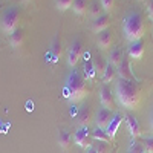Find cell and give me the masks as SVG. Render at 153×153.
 <instances>
[{
    "label": "cell",
    "mask_w": 153,
    "mask_h": 153,
    "mask_svg": "<svg viewBox=\"0 0 153 153\" xmlns=\"http://www.w3.org/2000/svg\"><path fill=\"white\" fill-rule=\"evenodd\" d=\"M115 95H117V101L129 110H135L139 106L141 101V92L135 80H123L118 78L115 83Z\"/></svg>",
    "instance_id": "1"
},
{
    "label": "cell",
    "mask_w": 153,
    "mask_h": 153,
    "mask_svg": "<svg viewBox=\"0 0 153 153\" xmlns=\"http://www.w3.org/2000/svg\"><path fill=\"white\" fill-rule=\"evenodd\" d=\"M63 92H65V97L71 101V103H80V101H83L89 94H91V89L87 86V80L78 71L74 69L66 76L65 91Z\"/></svg>",
    "instance_id": "2"
},
{
    "label": "cell",
    "mask_w": 153,
    "mask_h": 153,
    "mask_svg": "<svg viewBox=\"0 0 153 153\" xmlns=\"http://www.w3.org/2000/svg\"><path fill=\"white\" fill-rule=\"evenodd\" d=\"M123 32L129 43L141 40L146 32V25H144L141 12H138V11L127 12L123 20Z\"/></svg>",
    "instance_id": "3"
},
{
    "label": "cell",
    "mask_w": 153,
    "mask_h": 153,
    "mask_svg": "<svg viewBox=\"0 0 153 153\" xmlns=\"http://www.w3.org/2000/svg\"><path fill=\"white\" fill-rule=\"evenodd\" d=\"M20 19H22V14H20L19 8L16 6L8 8L2 14V17H0V29H2V32L6 35L14 34L19 29Z\"/></svg>",
    "instance_id": "4"
},
{
    "label": "cell",
    "mask_w": 153,
    "mask_h": 153,
    "mask_svg": "<svg viewBox=\"0 0 153 153\" xmlns=\"http://www.w3.org/2000/svg\"><path fill=\"white\" fill-rule=\"evenodd\" d=\"M83 52H84L83 42L80 40V38H75V40L71 43L69 49H68V65H69V68H75L76 65H78Z\"/></svg>",
    "instance_id": "5"
},
{
    "label": "cell",
    "mask_w": 153,
    "mask_h": 153,
    "mask_svg": "<svg viewBox=\"0 0 153 153\" xmlns=\"http://www.w3.org/2000/svg\"><path fill=\"white\" fill-rule=\"evenodd\" d=\"M74 141L75 144L84 149V150H89L92 147V136H91V132L87 130V127H78L74 135Z\"/></svg>",
    "instance_id": "6"
},
{
    "label": "cell",
    "mask_w": 153,
    "mask_h": 153,
    "mask_svg": "<svg viewBox=\"0 0 153 153\" xmlns=\"http://www.w3.org/2000/svg\"><path fill=\"white\" fill-rule=\"evenodd\" d=\"M100 101H101V106L115 112L117 110V103H115V98H113V94L110 91V87L107 84H103L100 89Z\"/></svg>",
    "instance_id": "7"
},
{
    "label": "cell",
    "mask_w": 153,
    "mask_h": 153,
    "mask_svg": "<svg viewBox=\"0 0 153 153\" xmlns=\"http://www.w3.org/2000/svg\"><path fill=\"white\" fill-rule=\"evenodd\" d=\"M112 118H113L112 110H109L106 107H100L97 110V118H95L97 120V127L106 130L107 127H109V124H110V121H112Z\"/></svg>",
    "instance_id": "8"
},
{
    "label": "cell",
    "mask_w": 153,
    "mask_h": 153,
    "mask_svg": "<svg viewBox=\"0 0 153 153\" xmlns=\"http://www.w3.org/2000/svg\"><path fill=\"white\" fill-rule=\"evenodd\" d=\"M124 120H126V124H127V130H129L130 136L135 139V138H139L141 136V126L138 123V118L132 113H126L124 115Z\"/></svg>",
    "instance_id": "9"
},
{
    "label": "cell",
    "mask_w": 153,
    "mask_h": 153,
    "mask_svg": "<svg viewBox=\"0 0 153 153\" xmlns=\"http://www.w3.org/2000/svg\"><path fill=\"white\" fill-rule=\"evenodd\" d=\"M92 120V109L89 104H83L78 109V113H76V123L80 124V127H87L89 123Z\"/></svg>",
    "instance_id": "10"
},
{
    "label": "cell",
    "mask_w": 153,
    "mask_h": 153,
    "mask_svg": "<svg viewBox=\"0 0 153 153\" xmlns=\"http://www.w3.org/2000/svg\"><path fill=\"white\" fill-rule=\"evenodd\" d=\"M123 120H124V115H123V113H120V112H115V113H113V118H112L109 127L106 129V132H107V135L110 136V139H115V136H117V133H118V130H120V126H121Z\"/></svg>",
    "instance_id": "11"
},
{
    "label": "cell",
    "mask_w": 153,
    "mask_h": 153,
    "mask_svg": "<svg viewBox=\"0 0 153 153\" xmlns=\"http://www.w3.org/2000/svg\"><path fill=\"white\" fill-rule=\"evenodd\" d=\"M117 74L123 80H133V74H132V69H130V61H129L127 57L123 58L121 65L117 68Z\"/></svg>",
    "instance_id": "12"
},
{
    "label": "cell",
    "mask_w": 153,
    "mask_h": 153,
    "mask_svg": "<svg viewBox=\"0 0 153 153\" xmlns=\"http://www.w3.org/2000/svg\"><path fill=\"white\" fill-rule=\"evenodd\" d=\"M97 42H98V46L101 49H110L112 43H113V35H112V32L109 29H104V31L98 32Z\"/></svg>",
    "instance_id": "13"
},
{
    "label": "cell",
    "mask_w": 153,
    "mask_h": 153,
    "mask_svg": "<svg viewBox=\"0 0 153 153\" xmlns=\"http://www.w3.org/2000/svg\"><path fill=\"white\" fill-rule=\"evenodd\" d=\"M109 25H110V17L107 14H101L100 17H97L92 23V31L94 32H101L104 29H109Z\"/></svg>",
    "instance_id": "14"
},
{
    "label": "cell",
    "mask_w": 153,
    "mask_h": 153,
    "mask_svg": "<svg viewBox=\"0 0 153 153\" xmlns=\"http://www.w3.org/2000/svg\"><path fill=\"white\" fill-rule=\"evenodd\" d=\"M143 55H144V43L141 40L130 43V46H129V57L135 58V60H139V58H143Z\"/></svg>",
    "instance_id": "15"
},
{
    "label": "cell",
    "mask_w": 153,
    "mask_h": 153,
    "mask_svg": "<svg viewBox=\"0 0 153 153\" xmlns=\"http://www.w3.org/2000/svg\"><path fill=\"white\" fill-rule=\"evenodd\" d=\"M124 58V52H123V49L120 48H115L110 51V54H109V63L113 66V68H118L121 65V61Z\"/></svg>",
    "instance_id": "16"
},
{
    "label": "cell",
    "mask_w": 153,
    "mask_h": 153,
    "mask_svg": "<svg viewBox=\"0 0 153 153\" xmlns=\"http://www.w3.org/2000/svg\"><path fill=\"white\" fill-rule=\"evenodd\" d=\"M57 143L60 146V149L63 150H68L71 147V133L65 129L58 130V136H57Z\"/></svg>",
    "instance_id": "17"
},
{
    "label": "cell",
    "mask_w": 153,
    "mask_h": 153,
    "mask_svg": "<svg viewBox=\"0 0 153 153\" xmlns=\"http://www.w3.org/2000/svg\"><path fill=\"white\" fill-rule=\"evenodd\" d=\"M23 42H25V32H23V29H20V28H19L14 34L9 35V43H11L12 48H20V46L23 45Z\"/></svg>",
    "instance_id": "18"
},
{
    "label": "cell",
    "mask_w": 153,
    "mask_h": 153,
    "mask_svg": "<svg viewBox=\"0 0 153 153\" xmlns=\"http://www.w3.org/2000/svg\"><path fill=\"white\" fill-rule=\"evenodd\" d=\"M91 136H92V139L100 141V143H110L112 141L110 136L107 135V132L103 130V129H100V127H95V129L91 132Z\"/></svg>",
    "instance_id": "19"
},
{
    "label": "cell",
    "mask_w": 153,
    "mask_h": 153,
    "mask_svg": "<svg viewBox=\"0 0 153 153\" xmlns=\"http://www.w3.org/2000/svg\"><path fill=\"white\" fill-rule=\"evenodd\" d=\"M87 8H89L87 0H74L72 3V11L76 16H84L87 12Z\"/></svg>",
    "instance_id": "20"
},
{
    "label": "cell",
    "mask_w": 153,
    "mask_h": 153,
    "mask_svg": "<svg viewBox=\"0 0 153 153\" xmlns=\"http://www.w3.org/2000/svg\"><path fill=\"white\" fill-rule=\"evenodd\" d=\"M117 68H113L110 63L107 65V68H106V71L103 72V75H101V81H103L104 84H109L113 78H115V75H117V71H115Z\"/></svg>",
    "instance_id": "21"
},
{
    "label": "cell",
    "mask_w": 153,
    "mask_h": 153,
    "mask_svg": "<svg viewBox=\"0 0 153 153\" xmlns=\"http://www.w3.org/2000/svg\"><path fill=\"white\" fill-rule=\"evenodd\" d=\"M107 65H109V63L104 60V57H101V55H95V58H94V66H95V71H97V74H98V75H103V72L106 71Z\"/></svg>",
    "instance_id": "22"
},
{
    "label": "cell",
    "mask_w": 153,
    "mask_h": 153,
    "mask_svg": "<svg viewBox=\"0 0 153 153\" xmlns=\"http://www.w3.org/2000/svg\"><path fill=\"white\" fill-rule=\"evenodd\" d=\"M97 75V71H95V66H94V61L92 60H87L86 65H84V78L87 81H92Z\"/></svg>",
    "instance_id": "23"
},
{
    "label": "cell",
    "mask_w": 153,
    "mask_h": 153,
    "mask_svg": "<svg viewBox=\"0 0 153 153\" xmlns=\"http://www.w3.org/2000/svg\"><path fill=\"white\" fill-rule=\"evenodd\" d=\"M127 153H147V152H146V147H144L141 143H136V141H133V143H130Z\"/></svg>",
    "instance_id": "24"
},
{
    "label": "cell",
    "mask_w": 153,
    "mask_h": 153,
    "mask_svg": "<svg viewBox=\"0 0 153 153\" xmlns=\"http://www.w3.org/2000/svg\"><path fill=\"white\" fill-rule=\"evenodd\" d=\"M72 3H74V0H57V2H55V6H57L58 11L65 12L66 9L72 8Z\"/></svg>",
    "instance_id": "25"
},
{
    "label": "cell",
    "mask_w": 153,
    "mask_h": 153,
    "mask_svg": "<svg viewBox=\"0 0 153 153\" xmlns=\"http://www.w3.org/2000/svg\"><path fill=\"white\" fill-rule=\"evenodd\" d=\"M94 147L97 149L98 153H112L110 147H109V143H100V141H97V144Z\"/></svg>",
    "instance_id": "26"
},
{
    "label": "cell",
    "mask_w": 153,
    "mask_h": 153,
    "mask_svg": "<svg viewBox=\"0 0 153 153\" xmlns=\"http://www.w3.org/2000/svg\"><path fill=\"white\" fill-rule=\"evenodd\" d=\"M101 9H103L101 3H92V5H91V14H92L94 20H95L97 17H100V16H101Z\"/></svg>",
    "instance_id": "27"
},
{
    "label": "cell",
    "mask_w": 153,
    "mask_h": 153,
    "mask_svg": "<svg viewBox=\"0 0 153 153\" xmlns=\"http://www.w3.org/2000/svg\"><path fill=\"white\" fill-rule=\"evenodd\" d=\"M52 54H54L55 58H60V57H61V46H60V40H58V38H55V42H54Z\"/></svg>",
    "instance_id": "28"
},
{
    "label": "cell",
    "mask_w": 153,
    "mask_h": 153,
    "mask_svg": "<svg viewBox=\"0 0 153 153\" xmlns=\"http://www.w3.org/2000/svg\"><path fill=\"white\" fill-rule=\"evenodd\" d=\"M144 147H146V152L147 153H153V136L150 138H144Z\"/></svg>",
    "instance_id": "29"
},
{
    "label": "cell",
    "mask_w": 153,
    "mask_h": 153,
    "mask_svg": "<svg viewBox=\"0 0 153 153\" xmlns=\"http://www.w3.org/2000/svg\"><path fill=\"white\" fill-rule=\"evenodd\" d=\"M100 3H101V6H103V9L104 11H112V8H113V5H115V0H100Z\"/></svg>",
    "instance_id": "30"
},
{
    "label": "cell",
    "mask_w": 153,
    "mask_h": 153,
    "mask_svg": "<svg viewBox=\"0 0 153 153\" xmlns=\"http://www.w3.org/2000/svg\"><path fill=\"white\" fill-rule=\"evenodd\" d=\"M147 12H149V17L153 20V0H149V5H147Z\"/></svg>",
    "instance_id": "31"
},
{
    "label": "cell",
    "mask_w": 153,
    "mask_h": 153,
    "mask_svg": "<svg viewBox=\"0 0 153 153\" xmlns=\"http://www.w3.org/2000/svg\"><path fill=\"white\" fill-rule=\"evenodd\" d=\"M149 121H150V127H152V132H153V109H152V112H150V118H149Z\"/></svg>",
    "instance_id": "32"
},
{
    "label": "cell",
    "mask_w": 153,
    "mask_h": 153,
    "mask_svg": "<svg viewBox=\"0 0 153 153\" xmlns=\"http://www.w3.org/2000/svg\"><path fill=\"white\" fill-rule=\"evenodd\" d=\"M87 153H98V152H97V149H95V147L92 146L91 149H89V150H87Z\"/></svg>",
    "instance_id": "33"
},
{
    "label": "cell",
    "mask_w": 153,
    "mask_h": 153,
    "mask_svg": "<svg viewBox=\"0 0 153 153\" xmlns=\"http://www.w3.org/2000/svg\"><path fill=\"white\" fill-rule=\"evenodd\" d=\"M22 2H23V3H29V2H31V0H22Z\"/></svg>",
    "instance_id": "34"
},
{
    "label": "cell",
    "mask_w": 153,
    "mask_h": 153,
    "mask_svg": "<svg viewBox=\"0 0 153 153\" xmlns=\"http://www.w3.org/2000/svg\"><path fill=\"white\" fill-rule=\"evenodd\" d=\"M112 153H115V152H112Z\"/></svg>",
    "instance_id": "35"
}]
</instances>
